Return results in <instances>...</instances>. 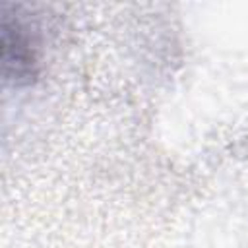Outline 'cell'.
Returning a JSON list of instances; mask_svg holds the SVG:
<instances>
[{"mask_svg":"<svg viewBox=\"0 0 248 248\" xmlns=\"http://www.w3.org/2000/svg\"><path fill=\"white\" fill-rule=\"evenodd\" d=\"M2 72L4 78L12 83H27L37 74V52L35 43L29 35L25 23L4 8L2 14Z\"/></svg>","mask_w":248,"mask_h":248,"instance_id":"1","label":"cell"}]
</instances>
